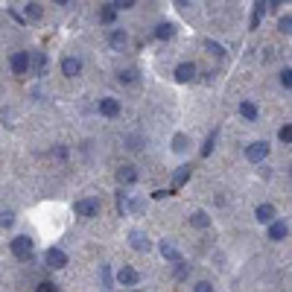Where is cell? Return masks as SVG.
Wrapping results in <instances>:
<instances>
[{"label": "cell", "mask_w": 292, "mask_h": 292, "mask_svg": "<svg viewBox=\"0 0 292 292\" xmlns=\"http://www.w3.org/2000/svg\"><path fill=\"white\" fill-rule=\"evenodd\" d=\"M193 76H196V65H193V62H181V65L175 68V79H178V82H190Z\"/></svg>", "instance_id": "obj_7"}, {"label": "cell", "mask_w": 292, "mask_h": 292, "mask_svg": "<svg viewBox=\"0 0 292 292\" xmlns=\"http://www.w3.org/2000/svg\"><path fill=\"white\" fill-rule=\"evenodd\" d=\"M126 41H129V38H126V33H123V30H114V33H111V47H114V50L126 47Z\"/></svg>", "instance_id": "obj_20"}, {"label": "cell", "mask_w": 292, "mask_h": 292, "mask_svg": "<svg viewBox=\"0 0 292 292\" xmlns=\"http://www.w3.org/2000/svg\"><path fill=\"white\" fill-rule=\"evenodd\" d=\"M263 6H266V3H257V9H254V18H251V30H257V27H260V18H263Z\"/></svg>", "instance_id": "obj_28"}, {"label": "cell", "mask_w": 292, "mask_h": 292, "mask_svg": "<svg viewBox=\"0 0 292 292\" xmlns=\"http://www.w3.org/2000/svg\"><path fill=\"white\" fill-rule=\"evenodd\" d=\"M12 70H15L18 76H24V73L30 70V56H27V53H15V56H12Z\"/></svg>", "instance_id": "obj_9"}, {"label": "cell", "mask_w": 292, "mask_h": 292, "mask_svg": "<svg viewBox=\"0 0 292 292\" xmlns=\"http://www.w3.org/2000/svg\"><path fill=\"white\" fill-rule=\"evenodd\" d=\"M277 138L283 140V143H289V140H292V129H289V126H283V129L277 132Z\"/></svg>", "instance_id": "obj_31"}, {"label": "cell", "mask_w": 292, "mask_h": 292, "mask_svg": "<svg viewBox=\"0 0 292 292\" xmlns=\"http://www.w3.org/2000/svg\"><path fill=\"white\" fill-rule=\"evenodd\" d=\"M213 146H216V132H210L205 140V146H202V158H207V155L213 152Z\"/></svg>", "instance_id": "obj_22"}, {"label": "cell", "mask_w": 292, "mask_h": 292, "mask_svg": "<svg viewBox=\"0 0 292 292\" xmlns=\"http://www.w3.org/2000/svg\"><path fill=\"white\" fill-rule=\"evenodd\" d=\"M132 292H143V289H132Z\"/></svg>", "instance_id": "obj_37"}, {"label": "cell", "mask_w": 292, "mask_h": 292, "mask_svg": "<svg viewBox=\"0 0 292 292\" xmlns=\"http://www.w3.org/2000/svg\"><path fill=\"white\" fill-rule=\"evenodd\" d=\"M114 15H117V12H114V6H105V9H103V15H100V18H103L105 24H111V21H114Z\"/></svg>", "instance_id": "obj_29"}, {"label": "cell", "mask_w": 292, "mask_h": 292, "mask_svg": "<svg viewBox=\"0 0 292 292\" xmlns=\"http://www.w3.org/2000/svg\"><path fill=\"white\" fill-rule=\"evenodd\" d=\"M187 178H190V167H178V170H175V178H172V190L170 193L181 190L184 184H187Z\"/></svg>", "instance_id": "obj_13"}, {"label": "cell", "mask_w": 292, "mask_h": 292, "mask_svg": "<svg viewBox=\"0 0 292 292\" xmlns=\"http://www.w3.org/2000/svg\"><path fill=\"white\" fill-rule=\"evenodd\" d=\"M12 222H15V213H12V210H0V225L9 228Z\"/></svg>", "instance_id": "obj_26"}, {"label": "cell", "mask_w": 292, "mask_h": 292, "mask_svg": "<svg viewBox=\"0 0 292 292\" xmlns=\"http://www.w3.org/2000/svg\"><path fill=\"white\" fill-rule=\"evenodd\" d=\"M44 263H47L50 269H65V266H68V254H65L62 248H47Z\"/></svg>", "instance_id": "obj_4"}, {"label": "cell", "mask_w": 292, "mask_h": 292, "mask_svg": "<svg viewBox=\"0 0 292 292\" xmlns=\"http://www.w3.org/2000/svg\"><path fill=\"white\" fill-rule=\"evenodd\" d=\"M100 275H103V286L105 289H111V286H114V280H111V269H108V266H100Z\"/></svg>", "instance_id": "obj_23"}, {"label": "cell", "mask_w": 292, "mask_h": 292, "mask_svg": "<svg viewBox=\"0 0 292 292\" xmlns=\"http://www.w3.org/2000/svg\"><path fill=\"white\" fill-rule=\"evenodd\" d=\"M254 216H257V222H275V207L272 205H260L257 210H254Z\"/></svg>", "instance_id": "obj_14"}, {"label": "cell", "mask_w": 292, "mask_h": 292, "mask_svg": "<svg viewBox=\"0 0 292 292\" xmlns=\"http://www.w3.org/2000/svg\"><path fill=\"white\" fill-rule=\"evenodd\" d=\"M172 35H175V27H172V24H161V27L155 30V38H161V41H170Z\"/></svg>", "instance_id": "obj_17"}, {"label": "cell", "mask_w": 292, "mask_h": 292, "mask_svg": "<svg viewBox=\"0 0 292 292\" xmlns=\"http://www.w3.org/2000/svg\"><path fill=\"white\" fill-rule=\"evenodd\" d=\"M27 56H30V68H33L38 76H44V70H47V56H44V53H38V50L27 53Z\"/></svg>", "instance_id": "obj_5"}, {"label": "cell", "mask_w": 292, "mask_h": 292, "mask_svg": "<svg viewBox=\"0 0 292 292\" xmlns=\"http://www.w3.org/2000/svg\"><path fill=\"white\" fill-rule=\"evenodd\" d=\"M117 181H120V184H132V181H138V172H135V167H129V164H126V167H120V170H117Z\"/></svg>", "instance_id": "obj_15"}, {"label": "cell", "mask_w": 292, "mask_h": 292, "mask_svg": "<svg viewBox=\"0 0 292 292\" xmlns=\"http://www.w3.org/2000/svg\"><path fill=\"white\" fill-rule=\"evenodd\" d=\"M161 254L170 260V263H175V266H178V263H184V257L178 254V248H175L170 240H161Z\"/></svg>", "instance_id": "obj_6"}, {"label": "cell", "mask_w": 292, "mask_h": 292, "mask_svg": "<svg viewBox=\"0 0 292 292\" xmlns=\"http://www.w3.org/2000/svg\"><path fill=\"white\" fill-rule=\"evenodd\" d=\"M240 114L245 120H257V105L254 103H240Z\"/></svg>", "instance_id": "obj_19"}, {"label": "cell", "mask_w": 292, "mask_h": 292, "mask_svg": "<svg viewBox=\"0 0 292 292\" xmlns=\"http://www.w3.org/2000/svg\"><path fill=\"white\" fill-rule=\"evenodd\" d=\"M100 111H103L105 117H117L120 114V103L114 97H105V100H100Z\"/></svg>", "instance_id": "obj_8"}, {"label": "cell", "mask_w": 292, "mask_h": 292, "mask_svg": "<svg viewBox=\"0 0 292 292\" xmlns=\"http://www.w3.org/2000/svg\"><path fill=\"white\" fill-rule=\"evenodd\" d=\"M126 210H135V213H140L143 210V199H135V202H129V207Z\"/></svg>", "instance_id": "obj_34"}, {"label": "cell", "mask_w": 292, "mask_h": 292, "mask_svg": "<svg viewBox=\"0 0 292 292\" xmlns=\"http://www.w3.org/2000/svg\"><path fill=\"white\" fill-rule=\"evenodd\" d=\"M190 225H196V228H207V225H210V216H207L205 210H196V213L190 216Z\"/></svg>", "instance_id": "obj_18"}, {"label": "cell", "mask_w": 292, "mask_h": 292, "mask_svg": "<svg viewBox=\"0 0 292 292\" xmlns=\"http://www.w3.org/2000/svg\"><path fill=\"white\" fill-rule=\"evenodd\" d=\"M152 196H155V199H167V196H172V193H170V190H155Z\"/></svg>", "instance_id": "obj_36"}, {"label": "cell", "mask_w": 292, "mask_h": 292, "mask_svg": "<svg viewBox=\"0 0 292 292\" xmlns=\"http://www.w3.org/2000/svg\"><path fill=\"white\" fill-rule=\"evenodd\" d=\"M38 292H59V289H56V283H47L44 280V283H38Z\"/></svg>", "instance_id": "obj_35"}, {"label": "cell", "mask_w": 292, "mask_h": 292, "mask_svg": "<svg viewBox=\"0 0 292 292\" xmlns=\"http://www.w3.org/2000/svg\"><path fill=\"white\" fill-rule=\"evenodd\" d=\"M117 79H120V82H135V70H123Z\"/></svg>", "instance_id": "obj_33"}, {"label": "cell", "mask_w": 292, "mask_h": 292, "mask_svg": "<svg viewBox=\"0 0 292 292\" xmlns=\"http://www.w3.org/2000/svg\"><path fill=\"white\" fill-rule=\"evenodd\" d=\"M277 30L289 35V33H292V18H289V15H283V18H280V24H277Z\"/></svg>", "instance_id": "obj_27"}, {"label": "cell", "mask_w": 292, "mask_h": 292, "mask_svg": "<svg viewBox=\"0 0 292 292\" xmlns=\"http://www.w3.org/2000/svg\"><path fill=\"white\" fill-rule=\"evenodd\" d=\"M286 234H289V225L286 222H272L269 225V237H272V240H283Z\"/></svg>", "instance_id": "obj_16"}, {"label": "cell", "mask_w": 292, "mask_h": 292, "mask_svg": "<svg viewBox=\"0 0 292 292\" xmlns=\"http://www.w3.org/2000/svg\"><path fill=\"white\" fill-rule=\"evenodd\" d=\"M266 155H269V143H266V140H257V143H251V146L245 149V158H248L251 164H263Z\"/></svg>", "instance_id": "obj_3"}, {"label": "cell", "mask_w": 292, "mask_h": 292, "mask_svg": "<svg viewBox=\"0 0 292 292\" xmlns=\"http://www.w3.org/2000/svg\"><path fill=\"white\" fill-rule=\"evenodd\" d=\"M129 240H132V248H135V251H149V240H146L143 231H132Z\"/></svg>", "instance_id": "obj_11"}, {"label": "cell", "mask_w": 292, "mask_h": 292, "mask_svg": "<svg viewBox=\"0 0 292 292\" xmlns=\"http://www.w3.org/2000/svg\"><path fill=\"white\" fill-rule=\"evenodd\" d=\"M79 70H82V62L73 59V56H68V59L62 62V73H65V76H79Z\"/></svg>", "instance_id": "obj_12"}, {"label": "cell", "mask_w": 292, "mask_h": 292, "mask_svg": "<svg viewBox=\"0 0 292 292\" xmlns=\"http://www.w3.org/2000/svg\"><path fill=\"white\" fill-rule=\"evenodd\" d=\"M205 47L210 53H213V56H216V59H225V50L222 47H219V44H216V41H205Z\"/></svg>", "instance_id": "obj_25"}, {"label": "cell", "mask_w": 292, "mask_h": 292, "mask_svg": "<svg viewBox=\"0 0 292 292\" xmlns=\"http://www.w3.org/2000/svg\"><path fill=\"white\" fill-rule=\"evenodd\" d=\"M117 280H120V283H126V286H135V283L140 280V275L132 269V266H123L120 272H117Z\"/></svg>", "instance_id": "obj_10"}, {"label": "cell", "mask_w": 292, "mask_h": 292, "mask_svg": "<svg viewBox=\"0 0 292 292\" xmlns=\"http://www.w3.org/2000/svg\"><path fill=\"white\" fill-rule=\"evenodd\" d=\"M280 85H283V88H292V70L289 68L280 73Z\"/></svg>", "instance_id": "obj_30"}, {"label": "cell", "mask_w": 292, "mask_h": 292, "mask_svg": "<svg viewBox=\"0 0 292 292\" xmlns=\"http://www.w3.org/2000/svg\"><path fill=\"white\" fill-rule=\"evenodd\" d=\"M172 149H175V152H184V149H187V138H184V135H175V138H172Z\"/></svg>", "instance_id": "obj_24"}, {"label": "cell", "mask_w": 292, "mask_h": 292, "mask_svg": "<svg viewBox=\"0 0 292 292\" xmlns=\"http://www.w3.org/2000/svg\"><path fill=\"white\" fill-rule=\"evenodd\" d=\"M12 254L21 260H30L33 257V240L30 237H15L12 240Z\"/></svg>", "instance_id": "obj_2"}, {"label": "cell", "mask_w": 292, "mask_h": 292, "mask_svg": "<svg viewBox=\"0 0 292 292\" xmlns=\"http://www.w3.org/2000/svg\"><path fill=\"white\" fill-rule=\"evenodd\" d=\"M100 207H103L100 199H79V202L73 205V210H76V216H97Z\"/></svg>", "instance_id": "obj_1"}, {"label": "cell", "mask_w": 292, "mask_h": 292, "mask_svg": "<svg viewBox=\"0 0 292 292\" xmlns=\"http://www.w3.org/2000/svg\"><path fill=\"white\" fill-rule=\"evenodd\" d=\"M193 292H213V286H210L207 280H199V283L193 286Z\"/></svg>", "instance_id": "obj_32"}, {"label": "cell", "mask_w": 292, "mask_h": 292, "mask_svg": "<svg viewBox=\"0 0 292 292\" xmlns=\"http://www.w3.org/2000/svg\"><path fill=\"white\" fill-rule=\"evenodd\" d=\"M44 15V9H41V3H27V18H33V21H38V18Z\"/></svg>", "instance_id": "obj_21"}]
</instances>
